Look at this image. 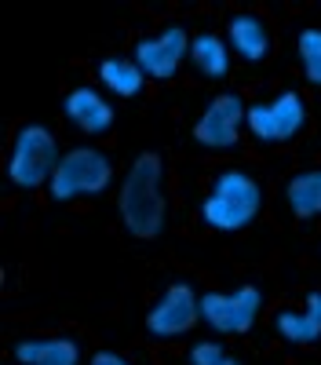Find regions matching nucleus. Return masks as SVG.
Here are the masks:
<instances>
[{"mask_svg": "<svg viewBox=\"0 0 321 365\" xmlns=\"http://www.w3.org/2000/svg\"><path fill=\"white\" fill-rule=\"evenodd\" d=\"M263 292L259 285H238L233 292H204L201 296V322L216 336H241L259 318Z\"/></svg>", "mask_w": 321, "mask_h": 365, "instance_id": "nucleus-6", "label": "nucleus"}, {"mask_svg": "<svg viewBox=\"0 0 321 365\" xmlns=\"http://www.w3.org/2000/svg\"><path fill=\"white\" fill-rule=\"evenodd\" d=\"M146 81H150V77L139 70L135 58L113 55V58H102V63H99V84H102L106 91H113L117 99H135Z\"/></svg>", "mask_w": 321, "mask_h": 365, "instance_id": "nucleus-13", "label": "nucleus"}, {"mask_svg": "<svg viewBox=\"0 0 321 365\" xmlns=\"http://www.w3.org/2000/svg\"><path fill=\"white\" fill-rule=\"evenodd\" d=\"M245 117H248V103L238 91H219L194 120V143L204 150H233L245 132Z\"/></svg>", "mask_w": 321, "mask_h": 365, "instance_id": "nucleus-7", "label": "nucleus"}, {"mask_svg": "<svg viewBox=\"0 0 321 365\" xmlns=\"http://www.w3.org/2000/svg\"><path fill=\"white\" fill-rule=\"evenodd\" d=\"M303 311L321 325V292H307V303H303Z\"/></svg>", "mask_w": 321, "mask_h": 365, "instance_id": "nucleus-20", "label": "nucleus"}, {"mask_svg": "<svg viewBox=\"0 0 321 365\" xmlns=\"http://www.w3.org/2000/svg\"><path fill=\"white\" fill-rule=\"evenodd\" d=\"M223 365H241V361H238V358H230V354H226V361H223Z\"/></svg>", "mask_w": 321, "mask_h": 365, "instance_id": "nucleus-21", "label": "nucleus"}, {"mask_svg": "<svg viewBox=\"0 0 321 365\" xmlns=\"http://www.w3.org/2000/svg\"><path fill=\"white\" fill-rule=\"evenodd\" d=\"M110 182H113V161L106 150L73 146L58 161V168L48 182V194L55 205H70L77 197H95V194L110 190Z\"/></svg>", "mask_w": 321, "mask_h": 365, "instance_id": "nucleus-3", "label": "nucleus"}, {"mask_svg": "<svg viewBox=\"0 0 321 365\" xmlns=\"http://www.w3.org/2000/svg\"><path fill=\"white\" fill-rule=\"evenodd\" d=\"M63 113H66L70 125L77 132H84V135H106L113 128V103L92 84L73 88L70 96L63 99Z\"/></svg>", "mask_w": 321, "mask_h": 365, "instance_id": "nucleus-10", "label": "nucleus"}, {"mask_svg": "<svg viewBox=\"0 0 321 365\" xmlns=\"http://www.w3.org/2000/svg\"><path fill=\"white\" fill-rule=\"evenodd\" d=\"M88 365H132V361L125 354H113V351H95Z\"/></svg>", "mask_w": 321, "mask_h": 365, "instance_id": "nucleus-19", "label": "nucleus"}, {"mask_svg": "<svg viewBox=\"0 0 321 365\" xmlns=\"http://www.w3.org/2000/svg\"><path fill=\"white\" fill-rule=\"evenodd\" d=\"M186 361L190 365H223L226 361V351H223L219 340H197V344H190Z\"/></svg>", "mask_w": 321, "mask_h": 365, "instance_id": "nucleus-18", "label": "nucleus"}, {"mask_svg": "<svg viewBox=\"0 0 321 365\" xmlns=\"http://www.w3.org/2000/svg\"><path fill=\"white\" fill-rule=\"evenodd\" d=\"M41 365H80V347L70 336H44Z\"/></svg>", "mask_w": 321, "mask_h": 365, "instance_id": "nucleus-17", "label": "nucleus"}, {"mask_svg": "<svg viewBox=\"0 0 321 365\" xmlns=\"http://www.w3.org/2000/svg\"><path fill=\"white\" fill-rule=\"evenodd\" d=\"M259 212H263V187L241 168L219 172L201 201V220L219 234L245 230Z\"/></svg>", "mask_w": 321, "mask_h": 365, "instance_id": "nucleus-2", "label": "nucleus"}, {"mask_svg": "<svg viewBox=\"0 0 321 365\" xmlns=\"http://www.w3.org/2000/svg\"><path fill=\"white\" fill-rule=\"evenodd\" d=\"M296 51H300V66H303V77L321 88V26H307L300 41H296Z\"/></svg>", "mask_w": 321, "mask_h": 365, "instance_id": "nucleus-16", "label": "nucleus"}, {"mask_svg": "<svg viewBox=\"0 0 321 365\" xmlns=\"http://www.w3.org/2000/svg\"><path fill=\"white\" fill-rule=\"evenodd\" d=\"M201 322V296L194 292V285L186 282H175L168 285L154 307L146 311V332L157 340H175V336H186V332Z\"/></svg>", "mask_w": 321, "mask_h": 365, "instance_id": "nucleus-8", "label": "nucleus"}, {"mask_svg": "<svg viewBox=\"0 0 321 365\" xmlns=\"http://www.w3.org/2000/svg\"><path fill=\"white\" fill-rule=\"evenodd\" d=\"M190 41L194 37L186 34L183 26H164L161 34L135 41L132 58L150 81H172L175 73H179V66L190 58Z\"/></svg>", "mask_w": 321, "mask_h": 365, "instance_id": "nucleus-9", "label": "nucleus"}, {"mask_svg": "<svg viewBox=\"0 0 321 365\" xmlns=\"http://www.w3.org/2000/svg\"><path fill=\"white\" fill-rule=\"evenodd\" d=\"M117 212L121 223L132 237L139 241H154L164 230V216H168V201H164V161L161 154L146 150L139 154L117 190Z\"/></svg>", "mask_w": 321, "mask_h": 365, "instance_id": "nucleus-1", "label": "nucleus"}, {"mask_svg": "<svg viewBox=\"0 0 321 365\" xmlns=\"http://www.w3.org/2000/svg\"><path fill=\"white\" fill-rule=\"evenodd\" d=\"M66 150H58L55 135L44 125H22L8 150V179L19 190H41L51 182Z\"/></svg>", "mask_w": 321, "mask_h": 365, "instance_id": "nucleus-4", "label": "nucleus"}, {"mask_svg": "<svg viewBox=\"0 0 321 365\" xmlns=\"http://www.w3.org/2000/svg\"><path fill=\"white\" fill-rule=\"evenodd\" d=\"M226 44L238 51L245 63H263V58L270 55V29L259 15L252 11H238L230 15L226 22Z\"/></svg>", "mask_w": 321, "mask_h": 365, "instance_id": "nucleus-11", "label": "nucleus"}, {"mask_svg": "<svg viewBox=\"0 0 321 365\" xmlns=\"http://www.w3.org/2000/svg\"><path fill=\"white\" fill-rule=\"evenodd\" d=\"M307 128V103L300 91H281V96L267 99V103H248V117H245V132L256 143H288Z\"/></svg>", "mask_w": 321, "mask_h": 365, "instance_id": "nucleus-5", "label": "nucleus"}, {"mask_svg": "<svg viewBox=\"0 0 321 365\" xmlns=\"http://www.w3.org/2000/svg\"><path fill=\"white\" fill-rule=\"evenodd\" d=\"M190 63L204 77H226V70H230V44L219 34H197L190 41Z\"/></svg>", "mask_w": 321, "mask_h": 365, "instance_id": "nucleus-14", "label": "nucleus"}, {"mask_svg": "<svg viewBox=\"0 0 321 365\" xmlns=\"http://www.w3.org/2000/svg\"><path fill=\"white\" fill-rule=\"evenodd\" d=\"M274 329H278V336L288 340V344H300V347H310L321 340V325L307 314V311H288L281 307L274 314Z\"/></svg>", "mask_w": 321, "mask_h": 365, "instance_id": "nucleus-15", "label": "nucleus"}, {"mask_svg": "<svg viewBox=\"0 0 321 365\" xmlns=\"http://www.w3.org/2000/svg\"><path fill=\"white\" fill-rule=\"evenodd\" d=\"M285 205L296 220L321 216V168H307L285 182Z\"/></svg>", "mask_w": 321, "mask_h": 365, "instance_id": "nucleus-12", "label": "nucleus"}]
</instances>
